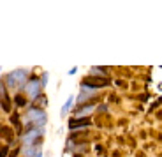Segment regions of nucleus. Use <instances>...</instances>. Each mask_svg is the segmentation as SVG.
<instances>
[{"mask_svg":"<svg viewBox=\"0 0 162 157\" xmlns=\"http://www.w3.org/2000/svg\"><path fill=\"white\" fill-rule=\"evenodd\" d=\"M46 106H48V99H46V95H44V94L37 95V97L32 101V104H30V108H37V109H44Z\"/></svg>","mask_w":162,"mask_h":157,"instance_id":"obj_8","label":"nucleus"},{"mask_svg":"<svg viewBox=\"0 0 162 157\" xmlns=\"http://www.w3.org/2000/svg\"><path fill=\"white\" fill-rule=\"evenodd\" d=\"M48 72H44L43 74V78H41V85H43V87H46V85H48Z\"/></svg>","mask_w":162,"mask_h":157,"instance_id":"obj_17","label":"nucleus"},{"mask_svg":"<svg viewBox=\"0 0 162 157\" xmlns=\"http://www.w3.org/2000/svg\"><path fill=\"white\" fill-rule=\"evenodd\" d=\"M0 94H2V109L9 113L11 111V99H9V94H7V85L2 83L0 85Z\"/></svg>","mask_w":162,"mask_h":157,"instance_id":"obj_6","label":"nucleus"},{"mask_svg":"<svg viewBox=\"0 0 162 157\" xmlns=\"http://www.w3.org/2000/svg\"><path fill=\"white\" fill-rule=\"evenodd\" d=\"M88 134H90V132H88V129L72 131L69 140L72 141V143H76V145H83V143H87V141H88Z\"/></svg>","mask_w":162,"mask_h":157,"instance_id":"obj_5","label":"nucleus"},{"mask_svg":"<svg viewBox=\"0 0 162 157\" xmlns=\"http://www.w3.org/2000/svg\"><path fill=\"white\" fill-rule=\"evenodd\" d=\"M137 99H139L141 103H146V101H148V99H150V95H148V94H139V95H137Z\"/></svg>","mask_w":162,"mask_h":157,"instance_id":"obj_16","label":"nucleus"},{"mask_svg":"<svg viewBox=\"0 0 162 157\" xmlns=\"http://www.w3.org/2000/svg\"><path fill=\"white\" fill-rule=\"evenodd\" d=\"M14 103H16V106L23 108V106L27 104V97H25V95H23V94L20 92V94H16V95H14Z\"/></svg>","mask_w":162,"mask_h":157,"instance_id":"obj_12","label":"nucleus"},{"mask_svg":"<svg viewBox=\"0 0 162 157\" xmlns=\"http://www.w3.org/2000/svg\"><path fill=\"white\" fill-rule=\"evenodd\" d=\"M7 152H9V145H7V143H4V145H2V154H0V157H9V154H7Z\"/></svg>","mask_w":162,"mask_h":157,"instance_id":"obj_14","label":"nucleus"},{"mask_svg":"<svg viewBox=\"0 0 162 157\" xmlns=\"http://www.w3.org/2000/svg\"><path fill=\"white\" fill-rule=\"evenodd\" d=\"M30 80H32V81L27 83V92L34 101L37 95H41V87H43V85H41V80H37L35 76H30Z\"/></svg>","mask_w":162,"mask_h":157,"instance_id":"obj_4","label":"nucleus"},{"mask_svg":"<svg viewBox=\"0 0 162 157\" xmlns=\"http://www.w3.org/2000/svg\"><path fill=\"white\" fill-rule=\"evenodd\" d=\"M9 120H11V124H12V129H16L18 134H21L23 125H21V120H20V115H18V113H12Z\"/></svg>","mask_w":162,"mask_h":157,"instance_id":"obj_9","label":"nucleus"},{"mask_svg":"<svg viewBox=\"0 0 162 157\" xmlns=\"http://www.w3.org/2000/svg\"><path fill=\"white\" fill-rule=\"evenodd\" d=\"M20 152H21V146H16V148H12V150L9 152V157H18Z\"/></svg>","mask_w":162,"mask_h":157,"instance_id":"obj_15","label":"nucleus"},{"mask_svg":"<svg viewBox=\"0 0 162 157\" xmlns=\"http://www.w3.org/2000/svg\"><path fill=\"white\" fill-rule=\"evenodd\" d=\"M109 101H113V103H118V97H116V94H109Z\"/></svg>","mask_w":162,"mask_h":157,"instance_id":"obj_18","label":"nucleus"},{"mask_svg":"<svg viewBox=\"0 0 162 157\" xmlns=\"http://www.w3.org/2000/svg\"><path fill=\"white\" fill-rule=\"evenodd\" d=\"M28 80V71L27 69H16L12 72H7L4 76V83L7 87H20L21 88L23 85H27Z\"/></svg>","mask_w":162,"mask_h":157,"instance_id":"obj_1","label":"nucleus"},{"mask_svg":"<svg viewBox=\"0 0 162 157\" xmlns=\"http://www.w3.org/2000/svg\"><path fill=\"white\" fill-rule=\"evenodd\" d=\"M95 152H97V155H106V148L102 145H95Z\"/></svg>","mask_w":162,"mask_h":157,"instance_id":"obj_13","label":"nucleus"},{"mask_svg":"<svg viewBox=\"0 0 162 157\" xmlns=\"http://www.w3.org/2000/svg\"><path fill=\"white\" fill-rule=\"evenodd\" d=\"M157 118H159V120H162V109H157Z\"/></svg>","mask_w":162,"mask_h":157,"instance_id":"obj_19","label":"nucleus"},{"mask_svg":"<svg viewBox=\"0 0 162 157\" xmlns=\"http://www.w3.org/2000/svg\"><path fill=\"white\" fill-rule=\"evenodd\" d=\"M90 124H92L90 117H72V118H69V124H67V127H69L70 132H72V131L87 129Z\"/></svg>","mask_w":162,"mask_h":157,"instance_id":"obj_3","label":"nucleus"},{"mask_svg":"<svg viewBox=\"0 0 162 157\" xmlns=\"http://www.w3.org/2000/svg\"><path fill=\"white\" fill-rule=\"evenodd\" d=\"M136 157H146L145 152H136Z\"/></svg>","mask_w":162,"mask_h":157,"instance_id":"obj_21","label":"nucleus"},{"mask_svg":"<svg viewBox=\"0 0 162 157\" xmlns=\"http://www.w3.org/2000/svg\"><path fill=\"white\" fill-rule=\"evenodd\" d=\"M95 122H97V125L101 127V125H104V124H109L111 118H109V115H106V113H99L97 118H95Z\"/></svg>","mask_w":162,"mask_h":157,"instance_id":"obj_11","label":"nucleus"},{"mask_svg":"<svg viewBox=\"0 0 162 157\" xmlns=\"http://www.w3.org/2000/svg\"><path fill=\"white\" fill-rule=\"evenodd\" d=\"M111 157H120V152H118V150H115V152H113V155H111Z\"/></svg>","mask_w":162,"mask_h":157,"instance_id":"obj_22","label":"nucleus"},{"mask_svg":"<svg viewBox=\"0 0 162 157\" xmlns=\"http://www.w3.org/2000/svg\"><path fill=\"white\" fill-rule=\"evenodd\" d=\"M2 136H4L6 143L9 145V143H12L14 138H16V131L12 129V127H9V125H2Z\"/></svg>","mask_w":162,"mask_h":157,"instance_id":"obj_7","label":"nucleus"},{"mask_svg":"<svg viewBox=\"0 0 162 157\" xmlns=\"http://www.w3.org/2000/svg\"><path fill=\"white\" fill-rule=\"evenodd\" d=\"M72 157H85L83 154H76V155H72Z\"/></svg>","mask_w":162,"mask_h":157,"instance_id":"obj_23","label":"nucleus"},{"mask_svg":"<svg viewBox=\"0 0 162 157\" xmlns=\"http://www.w3.org/2000/svg\"><path fill=\"white\" fill-rule=\"evenodd\" d=\"M81 83L83 85H87V87H90V88H104V87H109L111 85V81H109L108 78H97V76H85L83 80H81Z\"/></svg>","mask_w":162,"mask_h":157,"instance_id":"obj_2","label":"nucleus"},{"mask_svg":"<svg viewBox=\"0 0 162 157\" xmlns=\"http://www.w3.org/2000/svg\"><path fill=\"white\" fill-rule=\"evenodd\" d=\"M159 141H162V136H159Z\"/></svg>","mask_w":162,"mask_h":157,"instance_id":"obj_24","label":"nucleus"},{"mask_svg":"<svg viewBox=\"0 0 162 157\" xmlns=\"http://www.w3.org/2000/svg\"><path fill=\"white\" fill-rule=\"evenodd\" d=\"M78 72V67H72V69H69V74L72 76V74H76Z\"/></svg>","mask_w":162,"mask_h":157,"instance_id":"obj_20","label":"nucleus"},{"mask_svg":"<svg viewBox=\"0 0 162 157\" xmlns=\"http://www.w3.org/2000/svg\"><path fill=\"white\" fill-rule=\"evenodd\" d=\"M74 101H76V99H74V95H70V97L67 99V101H65V104L62 106V111H60V115H62V117H65V115H67V113L70 111V108H72Z\"/></svg>","mask_w":162,"mask_h":157,"instance_id":"obj_10","label":"nucleus"}]
</instances>
